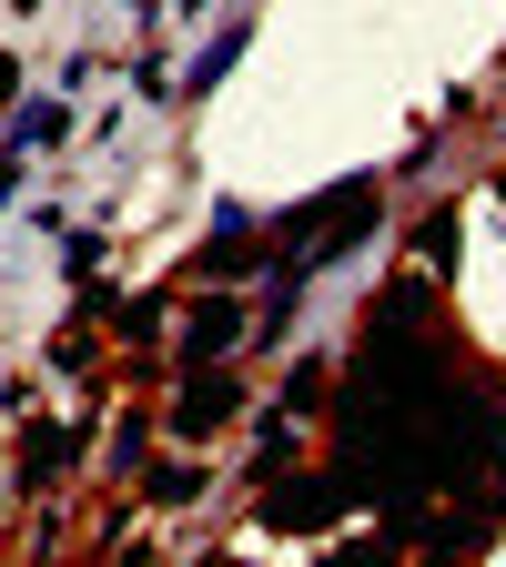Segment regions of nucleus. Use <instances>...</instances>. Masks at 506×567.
I'll return each mask as SVG.
<instances>
[{
    "mask_svg": "<svg viewBox=\"0 0 506 567\" xmlns=\"http://www.w3.org/2000/svg\"><path fill=\"white\" fill-rule=\"evenodd\" d=\"M11 92H21V61H0V102H11Z\"/></svg>",
    "mask_w": 506,
    "mask_h": 567,
    "instance_id": "nucleus-7",
    "label": "nucleus"
},
{
    "mask_svg": "<svg viewBox=\"0 0 506 567\" xmlns=\"http://www.w3.org/2000/svg\"><path fill=\"white\" fill-rule=\"evenodd\" d=\"M11 142H21V153H31V142H61V102H31V112L11 122Z\"/></svg>",
    "mask_w": 506,
    "mask_h": 567,
    "instance_id": "nucleus-5",
    "label": "nucleus"
},
{
    "mask_svg": "<svg viewBox=\"0 0 506 567\" xmlns=\"http://www.w3.org/2000/svg\"><path fill=\"white\" fill-rule=\"evenodd\" d=\"M142 496H153V507H193V496H203V466H153Z\"/></svg>",
    "mask_w": 506,
    "mask_h": 567,
    "instance_id": "nucleus-4",
    "label": "nucleus"
},
{
    "mask_svg": "<svg viewBox=\"0 0 506 567\" xmlns=\"http://www.w3.org/2000/svg\"><path fill=\"white\" fill-rule=\"evenodd\" d=\"M224 415H234V385H213V375H203V385H183V405H173V425H183V436H213Z\"/></svg>",
    "mask_w": 506,
    "mask_h": 567,
    "instance_id": "nucleus-2",
    "label": "nucleus"
},
{
    "mask_svg": "<svg viewBox=\"0 0 506 567\" xmlns=\"http://www.w3.org/2000/svg\"><path fill=\"white\" fill-rule=\"evenodd\" d=\"M21 193V142H0V203Z\"/></svg>",
    "mask_w": 506,
    "mask_h": 567,
    "instance_id": "nucleus-6",
    "label": "nucleus"
},
{
    "mask_svg": "<svg viewBox=\"0 0 506 567\" xmlns=\"http://www.w3.org/2000/svg\"><path fill=\"white\" fill-rule=\"evenodd\" d=\"M234 51H244V21L203 41V61H193V82H183V92H213V82H224V71H234Z\"/></svg>",
    "mask_w": 506,
    "mask_h": 567,
    "instance_id": "nucleus-3",
    "label": "nucleus"
},
{
    "mask_svg": "<svg viewBox=\"0 0 506 567\" xmlns=\"http://www.w3.org/2000/svg\"><path fill=\"white\" fill-rule=\"evenodd\" d=\"M244 334H254V324H244V305H234V295L193 305V324H183V365H224V354H234Z\"/></svg>",
    "mask_w": 506,
    "mask_h": 567,
    "instance_id": "nucleus-1",
    "label": "nucleus"
}]
</instances>
